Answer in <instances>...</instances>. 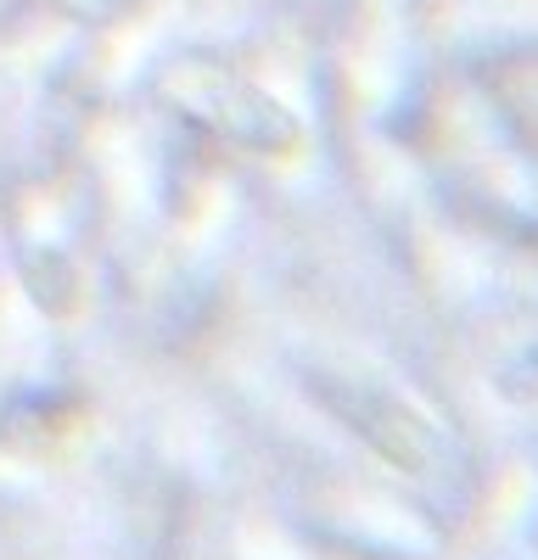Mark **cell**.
<instances>
[{"label":"cell","instance_id":"1","mask_svg":"<svg viewBox=\"0 0 538 560\" xmlns=\"http://www.w3.org/2000/svg\"><path fill=\"white\" fill-rule=\"evenodd\" d=\"M163 96L197 118L202 129H213L219 140H231V147H247V152H292L297 147V118L258 90L253 79H242L236 68L224 62H174L163 73Z\"/></svg>","mask_w":538,"mask_h":560},{"label":"cell","instance_id":"2","mask_svg":"<svg viewBox=\"0 0 538 560\" xmlns=\"http://www.w3.org/2000/svg\"><path fill=\"white\" fill-rule=\"evenodd\" d=\"M320 393H326V404L348 420L359 438H371L387 459L404 465V471H426V465L437 459V432L426 427L416 409H404L398 398L371 393V387H331V382Z\"/></svg>","mask_w":538,"mask_h":560},{"label":"cell","instance_id":"3","mask_svg":"<svg viewBox=\"0 0 538 560\" xmlns=\"http://www.w3.org/2000/svg\"><path fill=\"white\" fill-rule=\"evenodd\" d=\"M51 7H62V12H73V18H90V23H102V18L124 12L129 0H51Z\"/></svg>","mask_w":538,"mask_h":560}]
</instances>
